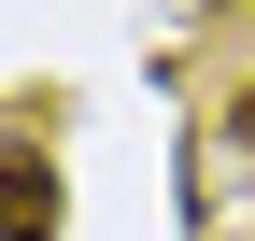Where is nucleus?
<instances>
[{"label":"nucleus","instance_id":"nucleus-1","mask_svg":"<svg viewBox=\"0 0 255 241\" xmlns=\"http://www.w3.org/2000/svg\"><path fill=\"white\" fill-rule=\"evenodd\" d=\"M0 241H57V170H43V142H0Z\"/></svg>","mask_w":255,"mask_h":241}]
</instances>
